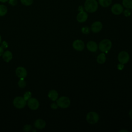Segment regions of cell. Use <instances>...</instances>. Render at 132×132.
<instances>
[{"label": "cell", "mask_w": 132, "mask_h": 132, "mask_svg": "<svg viewBox=\"0 0 132 132\" xmlns=\"http://www.w3.org/2000/svg\"><path fill=\"white\" fill-rule=\"evenodd\" d=\"M84 8L87 12L90 13L95 12L98 8V3L96 0H86Z\"/></svg>", "instance_id": "obj_1"}, {"label": "cell", "mask_w": 132, "mask_h": 132, "mask_svg": "<svg viewBox=\"0 0 132 132\" xmlns=\"http://www.w3.org/2000/svg\"><path fill=\"white\" fill-rule=\"evenodd\" d=\"M112 43L109 39H106L102 40L98 45L99 50L103 53H107L111 48Z\"/></svg>", "instance_id": "obj_2"}, {"label": "cell", "mask_w": 132, "mask_h": 132, "mask_svg": "<svg viewBox=\"0 0 132 132\" xmlns=\"http://www.w3.org/2000/svg\"><path fill=\"white\" fill-rule=\"evenodd\" d=\"M70 100L67 96H61L57 100V104L58 107L61 108H67L70 105Z\"/></svg>", "instance_id": "obj_3"}, {"label": "cell", "mask_w": 132, "mask_h": 132, "mask_svg": "<svg viewBox=\"0 0 132 132\" xmlns=\"http://www.w3.org/2000/svg\"><path fill=\"white\" fill-rule=\"evenodd\" d=\"M86 120L89 123L94 124L97 123L99 120L98 114L94 111L89 112L86 116Z\"/></svg>", "instance_id": "obj_4"}, {"label": "cell", "mask_w": 132, "mask_h": 132, "mask_svg": "<svg viewBox=\"0 0 132 132\" xmlns=\"http://www.w3.org/2000/svg\"><path fill=\"white\" fill-rule=\"evenodd\" d=\"M13 105L18 109H22L27 104L26 101L23 97L18 96L14 98L13 101Z\"/></svg>", "instance_id": "obj_5"}, {"label": "cell", "mask_w": 132, "mask_h": 132, "mask_svg": "<svg viewBox=\"0 0 132 132\" xmlns=\"http://www.w3.org/2000/svg\"><path fill=\"white\" fill-rule=\"evenodd\" d=\"M118 59L120 63L123 64H125L127 63L129 60V55L126 51H122L118 54Z\"/></svg>", "instance_id": "obj_6"}, {"label": "cell", "mask_w": 132, "mask_h": 132, "mask_svg": "<svg viewBox=\"0 0 132 132\" xmlns=\"http://www.w3.org/2000/svg\"><path fill=\"white\" fill-rule=\"evenodd\" d=\"M27 104L29 108L32 110H36L39 106V101L34 97H30L27 101Z\"/></svg>", "instance_id": "obj_7"}, {"label": "cell", "mask_w": 132, "mask_h": 132, "mask_svg": "<svg viewBox=\"0 0 132 132\" xmlns=\"http://www.w3.org/2000/svg\"><path fill=\"white\" fill-rule=\"evenodd\" d=\"M111 12L115 15H119L123 12V7L122 5L120 4H114L111 9Z\"/></svg>", "instance_id": "obj_8"}, {"label": "cell", "mask_w": 132, "mask_h": 132, "mask_svg": "<svg viewBox=\"0 0 132 132\" xmlns=\"http://www.w3.org/2000/svg\"><path fill=\"white\" fill-rule=\"evenodd\" d=\"M73 48L78 51H81L85 47V43L81 40H76L73 43Z\"/></svg>", "instance_id": "obj_9"}, {"label": "cell", "mask_w": 132, "mask_h": 132, "mask_svg": "<svg viewBox=\"0 0 132 132\" xmlns=\"http://www.w3.org/2000/svg\"><path fill=\"white\" fill-rule=\"evenodd\" d=\"M15 74L19 78H25L27 76V72L25 68L22 67H19L15 70Z\"/></svg>", "instance_id": "obj_10"}, {"label": "cell", "mask_w": 132, "mask_h": 132, "mask_svg": "<svg viewBox=\"0 0 132 132\" xmlns=\"http://www.w3.org/2000/svg\"><path fill=\"white\" fill-rule=\"evenodd\" d=\"M103 27L102 23L100 21H96L92 23L91 26V29L92 32L94 33H97L100 32Z\"/></svg>", "instance_id": "obj_11"}, {"label": "cell", "mask_w": 132, "mask_h": 132, "mask_svg": "<svg viewBox=\"0 0 132 132\" xmlns=\"http://www.w3.org/2000/svg\"><path fill=\"white\" fill-rule=\"evenodd\" d=\"M88 19V14L86 12L80 11L76 16V20L79 23L85 22Z\"/></svg>", "instance_id": "obj_12"}, {"label": "cell", "mask_w": 132, "mask_h": 132, "mask_svg": "<svg viewBox=\"0 0 132 132\" xmlns=\"http://www.w3.org/2000/svg\"><path fill=\"white\" fill-rule=\"evenodd\" d=\"M87 47L89 51L91 52H95L97 50V43L93 41H89L87 44Z\"/></svg>", "instance_id": "obj_13"}, {"label": "cell", "mask_w": 132, "mask_h": 132, "mask_svg": "<svg viewBox=\"0 0 132 132\" xmlns=\"http://www.w3.org/2000/svg\"><path fill=\"white\" fill-rule=\"evenodd\" d=\"M45 125H46L45 121L42 119H37L34 122L35 127L39 129L44 128Z\"/></svg>", "instance_id": "obj_14"}, {"label": "cell", "mask_w": 132, "mask_h": 132, "mask_svg": "<svg viewBox=\"0 0 132 132\" xmlns=\"http://www.w3.org/2000/svg\"><path fill=\"white\" fill-rule=\"evenodd\" d=\"M48 97L53 101H55L58 99V93L55 90H51L48 93Z\"/></svg>", "instance_id": "obj_15"}, {"label": "cell", "mask_w": 132, "mask_h": 132, "mask_svg": "<svg viewBox=\"0 0 132 132\" xmlns=\"http://www.w3.org/2000/svg\"><path fill=\"white\" fill-rule=\"evenodd\" d=\"M2 56L3 60L6 62H9L12 58V54L11 52L9 51H6L4 52Z\"/></svg>", "instance_id": "obj_16"}, {"label": "cell", "mask_w": 132, "mask_h": 132, "mask_svg": "<svg viewBox=\"0 0 132 132\" xmlns=\"http://www.w3.org/2000/svg\"><path fill=\"white\" fill-rule=\"evenodd\" d=\"M106 55L104 53H102L100 54L97 57V59H96V61L97 62L100 63V64H103L106 61Z\"/></svg>", "instance_id": "obj_17"}, {"label": "cell", "mask_w": 132, "mask_h": 132, "mask_svg": "<svg viewBox=\"0 0 132 132\" xmlns=\"http://www.w3.org/2000/svg\"><path fill=\"white\" fill-rule=\"evenodd\" d=\"M98 3L102 7H108L111 5L112 0H98Z\"/></svg>", "instance_id": "obj_18"}, {"label": "cell", "mask_w": 132, "mask_h": 132, "mask_svg": "<svg viewBox=\"0 0 132 132\" xmlns=\"http://www.w3.org/2000/svg\"><path fill=\"white\" fill-rule=\"evenodd\" d=\"M122 4L127 9L132 8V0H122Z\"/></svg>", "instance_id": "obj_19"}, {"label": "cell", "mask_w": 132, "mask_h": 132, "mask_svg": "<svg viewBox=\"0 0 132 132\" xmlns=\"http://www.w3.org/2000/svg\"><path fill=\"white\" fill-rule=\"evenodd\" d=\"M7 12V8L4 5H0V16L5 15Z\"/></svg>", "instance_id": "obj_20"}, {"label": "cell", "mask_w": 132, "mask_h": 132, "mask_svg": "<svg viewBox=\"0 0 132 132\" xmlns=\"http://www.w3.org/2000/svg\"><path fill=\"white\" fill-rule=\"evenodd\" d=\"M26 81H25L24 78H20V79L18 82L19 87L21 88H23L26 86Z\"/></svg>", "instance_id": "obj_21"}, {"label": "cell", "mask_w": 132, "mask_h": 132, "mask_svg": "<svg viewBox=\"0 0 132 132\" xmlns=\"http://www.w3.org/2000/svg\"><path fill=\"white\" fill-rule=\"evenodd\" d=\"M34 0H21L22 4L25 6H30L33 3Z\"/></svg>", "instance_id": "obj_22"}, {"label": "cell", "mask_w": 132, "mask_h": 132, "mask_svg": "<svg viewBox=\"0 0 132 132\" xmlns=\"http://www.w3.org/2000/svg\"><path fill=\"white\" fill-rule=\"evenodd\" d=\"M23 97H24V98L26 101H27L30 97H31V92H29V91H27V92H25L24 94Z\"/></svg>", "instance_id": "obj_23"}, {"label": "cell", "mask_w": 132, "mask_h": 132, "mask_svg": "<svg viewBox=\"0 0 132 132\" xmlns=\"http://www.w3.org/2000/svg\"><path fill=\"white\" fill-rule=\"evenodd\" d=\"M81 32L84 34H88L90 32V29L88 27H87V26L83 27L81 28Z\"/></svg>", "instance_id": "obj_24"}, {"label": "cell", "mask_w": 132, "mask_h": 132, "mask_svg": "<svg viewBox=\"0 0 132 132\" xmlns=\"http://www.w3.org/2000/svg\"><path fill=\"white\" fill-rule=\"evenodd\" d=\"M32 128V127L30 125H29V124H27V125H25L24 127H23V130L24 131H30V130Z\"/></svg>", "instance_id": "obj_25"}, {"label": "cell", "mask_w": 132, "mask_h": 132, "mask_svg": "<svg viewBox=\"0 0 132 132\" xmlns=\"http://www.w3.org/2000/svg\"><path fill=\"white\" fill-rule=\"evenodd\" d=\"M1 46L3 48V49H6L8 47V44L7 43V42H6L5 41H3L2 42H1Z\"/></svg>", "instance_id": "obj_26"}, {"label": "cell", "mask_w": 132, "mask_h": 132, "mask_svg": "<svg viewBox=\"0 0 132 132\" xmlns=\"http://www.w3.org/2000/svg\"><path fill=\"white\" fill-rule=\"evenodd\" d=\"M17 0H8L9 4L12 6H15L17 4Z\"/></svg>", "instance_id": "obj_27"}, {"label": "cell", "mask_w": 132, "mask_h": 132, "mask_svg": "<svg viewBox=\"0 0 132 132\" xmlns=\"http://www.w3.org/2000/svg\"><path fill=\"white\" fill-rule=\"evenodd\" d=\"M123 13L124 14V15L125 16H128L129 15H130L131 14V12L129 10V9H125L124 11H123Z\"/></svg>", "instance_id": "obj_28"}, {"label": "cell", "mask_w": 132, "mask_h": 132, "mask_svg": "<svg viewBox=\"0 0 132 132\" xmlns=\"http://www.w3.org/2000/svg\"><path fill=\"white\" fill-rule=\"evenodd\" d=\"M58 107V106L57 104V103H52L51 105V107L52 109H57Z\"/></svg>", "instance_id": "obj_29"}, {"label": "cell", "mask_w": 132, "mask_h": 132, "mask_svg": "<svg viewBox=\"0 0 132 132\" xmlns=\"http://www.w3.org/2000/svg\"><path fill=\"white\" fill-rule=\"evenodd\" d=\"M117 68L119 70H122L124 68V65H123V64H122V63H120L118 64Z\"/></svg>", "instance_id": "obj_30"}, {"label": "cell", "mask_w": 132, "mask_h": 132, "mask_svg": "<svg viewBox=\"0 0 132 132\" xmlns=\"http://www.w3.org/2000/svg\"><path fill=\"white\" fill-rule=\"evenodd\" d=\"M4 53V49L0 46V56L3 55Z\"/></svg>", "instance_id": "obj_31"}, {"label": "cell", "mask_w": 132, "mask_h": 132, "mask_svg": "<svg viewBox=\"0 0 132 132\" xmlns=\"http://www.w3.org/2000/svg\"><path fill=\"white\" fill-rule=\"evenodd\" d=\"M129 116H130V118L132 119V109L129 111Z\"/></svg>", "instance_id": "obj_32"}, {"label": "cell", "mask_w": 132, "mask_h": 132, "mask_svg": "<svg viewBox=\"0 0 132 132\" xmlns=\"http://www.w3.org/2000/svg\"><path fill=\"white\" fill-rule=\"evenodd\" d=\"M8 0H0V2H1V3H6V2H8Z\"/></svg>", "instance_id": "obj_33"}, {"label": "cell", "mask_w": 132, "mask_h": 132, "mask_svg": "<svg viewBox=\"0 0 132 132\" xmlns=\"http://www.w3.org/2000/svg\"><path fill=\"white\" fill-rule=\"evenodd\" d=\"M1 42H2V38H1V35H0V44H1Z\"/></svg>", "instance_id": "obj_34"}, {"label": "cell", "mask_w": 132, "mask_h": 132, "mask_svg": "<svg viewBox=\"0 0 132 132\" xmlns=\"http://www.w3.org/2000/svg\"><path fill=\"white\" fill-rule=\"evenodd\" d=\"M131 12H132V8H131Z\"/></svg>", "instance_id": "obj_35"}]
</instances>
